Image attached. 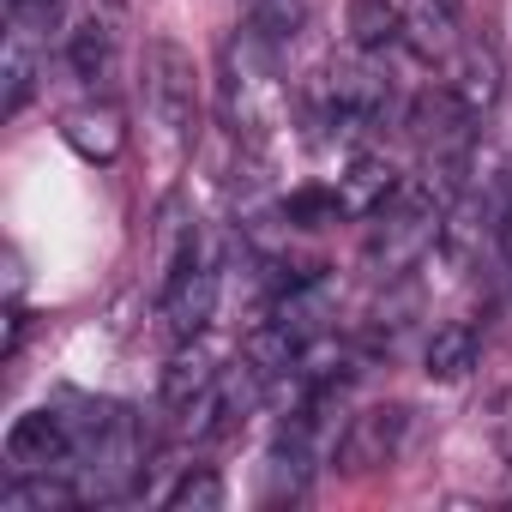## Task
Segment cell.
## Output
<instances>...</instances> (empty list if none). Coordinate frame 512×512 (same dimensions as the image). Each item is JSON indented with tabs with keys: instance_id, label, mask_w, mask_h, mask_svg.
Segmentation results:
<instances>
[{
	"instance_id": "obj_7",
	"label": "cell",
	"mask_w": 512,
	"mask_h": 512,
	"mask_svg": "<svg viewBox=\"0 0 512 512\" xmlns=\"http://www.w3.org/2000/svg\"><path fill=\"white\" fill-rule=\"evenodd\" d=\"M217 314V266L205 253H187L175 272H163V326L175 338H199Z\"/></svg>"
},
{
	"instance_id": "obj_19",
	"label": "cell",
	"mask_w": 512,
	"mask_h": 512,
	"mask_svg": "<svg viewBox=\"0 0 512 512\" xmlns=\"http://www.w3.org/2000/svg\"><path fill=\"white\" fill-rule=\"evenodd\" d=\"M0 79H7V97H0V109L19 115L37 91V37L25 31H7V61H0Z\"/></svg>"
},
{
	"instance_id": "obj_12",
	"label": "cell",
	"mask_w": 512,
	"mask_h": 512,
	"mask_svg": "<svg viewBox=\"0 0 512 512\" xmlns=\"http://www.w3.org/2000/svg\"><path fill=\"white\" fill-rule=\"evenodd\" d=\"M338 187V199H344V217H380L392 199H398V187H404V175L386 163V157H350V169L332 181Z\"/></svg>"
},
{
	"instance_id": "obj_8",
	"label": "cell",
	"mask_w": 512,
	"mask_h": 512,
	"mask_svg": "<svg viewBox=\"0 0 512 512\" xmlns=\"http://www.w3.org/2000/svg\"><path fill=\"white\" fill-rule=\"evenodd\" d=\"M272 320H278L290 338H302V344L326 338V332H332V320H338V296H332V278H326V272H308V278L284 284V290L272 296Z\"/></svg>"
},
{
	"instance_id": "obj_14",
	"label": "cell",
	"mask_w": 512,
	"mask_h": 512,
	"mask_svg": "<svg viewBox=\"0 0 512 512\" xmlns=\"http://www.w3.org/2000/svg\"><path fill=\"white\" fill-rule=\"evenodd\" d=\"M109 55H115V13H97L91 7V19H79L67 31V61H73V73L85 85H97L109 73Z\"/></svg>"
},
{
	"instance_id": "obj_5",
	"label": "cell",
	"mask_w": 512,
	"mask_h": 512,
	"mask_svg": "<svg viewBox=\"0 0 512 512\" xmlns=\"http://www.w3.org/2000/svg\"><path fill=\"white\" fill-rule=\"evenodd\" d=\"M404 440H410V410H404V404H374V410H362V416L344 422L332 464L350 470V476H368V470L398 464Z\"/></svg>"
},
{
	"instance_id": "obj_24",
	"label": "cell",
	"mask_w": 512,
	"mask_h": 512,
	"mask_svg": "<svg viewBox=\"0 0 512 512\" xmlns=\"http://www.w3.org/2000/svg\"><path fill=\"white\" fill-rule=\"evenodd\" d=\"M500 260H506V272H512V211H506V223H500Z\"/></svg>"
},
{
	"instance_id": "obj_16",
	"label": "cell",
	"mask_w": 512,
	"mask_h": 512,
	"mask_svg": "<svg viewBox=\"0 0 512 512\" xmlns=\"http://www.w3.org/2000/svg\"><path fill=\"white\" fill-rule=\"evenodd\" d=\"M422 61H452L458 37H452V13H446V0H410L404 7V37Z\"/></svg>"
},
{
	"instance_id": "obj_22",
	"label": "cell",
	"mask_w": 512,
	"mask_h": 512,
	"mask_svg": "<svg viewBox=\"0 0 512 512\" xmlns=\"http://www.w3.org/2000/svg\"><path fill=\"white\" fill-rule=\"evenodd\" d=\"M67 19V0H7V31H25V37H55Z\"/></svg>"
},
{
	"instance_id": "obj_10",
	"label": "cell",
	"mask_w": 512,
	"mask_h": 512,
	"mask_svg": "<svg viewBox=\"0 0 512 512\" xmlns=\"http://www.w3.org/2000/svg\"><path fill=\"white\" fill-rule=\"evenodd\" d=\"M446 73H452V79H446V91H452L476 121L500 103V55H494L488 43H458V49H452V61H446Z\"/></svg>"
},
{
	"instance_id": "obj_1",
	"label": "cell",
	"mask_w": 512,
	"mask_h": 512,
	"mask_svg": "<svg viewBox=\"0 0 512 512\" xmlns=\"http://www.w3.org/2000/svg\"><path fill=\"white\" fill-rule=\"evenodd\" d=\"M284 49H272L266 37H253L247 25L223 43V67H217V97H223V121L235 139L260 145L284 109H290V91H284V67H278Z\"/></svg>"
},
{
	"instance_id": "obj_11",
	"label": "cell",
	"mask_w": 512,
	"mask_h": 512,
	"mask_svg": "<svg viewBox=\"0 0 512 512\" xmlns=\"http://www.w3.org/2000/svg\"><path fill=\"white\" fill-rule=\"evenodd\" d=\"M61 139H67L85 163H115V157L127 151V121H121V109H109V103H79V109L61 115Z\"/></svg>"
},
{
	"instance_id": "obj_13",
	"label": "cell",
	"mask_w": 512,
	"mask_h": 512,
	"mask_svg": "<svg viewBox=\"0 0 512 512\" xmlns=\"http://www.w3.org/2000/svg\"><path fill=\"white\" fill-rule=\"evenodd\" d=\"M79 506V488L61 470H13V482L0 488V512H67Z\"/></svg>"
},
{
	"instance_id": "obj_4",
	"label": "cell",
	"mask_w": 512,
	"mask_h": 512,
	"mask_svg": "<svg viewBox=\"0 0 512 512\" xmlns=\"http://www.w3.org/2000/svg\"><path fill=\"white\" fill-rule=\"evenodd\" d=\"M7 464L13 470H79V428L67 404H37L7 428Z\"/></svg>"
},
{
	"instance_id": "obj_17",
	"label": "cell",
	"mask_w": 512,
	"mask_h": 512,
	"mask_svg": "<svg viewBox=\"0 0 512 512\" xmlns=\"http://www.w3.org/2000/svg\"><path fill=\"white\" fill-rule=\"evenodd\" d=\"M241 25L272 49H290L308 31V0H241Z\"/></svg>"
},
{
	"instance_id": "obj_18",
	"label": "cell",
	"mask_w": 512,
	"mask_h": 512,
	"mask_svg": "<svg viewBox=\"0 0 512 512\" xmlns=\"http://www.w3.org/2000/svg\"><path fill=\"white\" fill-rule=\"evenodd\" d=\"M404 37V7H392V0H350V43L362 55H380Z\"/></svg>"
},
{
	"instance_id": "obj_3",
	"label": "cell",
	"mask_w": 512,
	"mask_h": 512,
	"mask_svg": "<svg viewBox=\"0 0 512 512\" xmlns=\"http://www.w3.org/2000/svg\"><path fill=\"white\" fill-rule=\"evenodd\" d=\"M139 91H145V115H151V127L169 139V145H187L193 139V115H199V91H193V61L175 49V43H151L145 49V79H139Z\"/></svg>"
},
{
	"instance_id": "obj_15",
	"label": "cell",
	"mask_w": 512,
	"mask_h": 512,
	"mask_svg": "<svg viewBox=\"0 0 512 512\" xmlns=\"http://www.w3.org/2000/svg\"><path fill=\"white\" fill-rule=\"evenodd\" d=\"M428 374L434 380H464L476 362H482V332L470 326V320H452V326H434V338H428Z\"/></svg>"
},
{
	"instance_id": "obj_20",
	"label": "cell",
	"mask_w": 512,
	"mask_h": 512,
	"mask_svg": "<svg viewBox=\"0 0 512 512\" xmlns=\"http://www.w3.org/2000/svg\"><path fill=\"white\" fill-rule=\"evenodd\" d=\"M278 217H284V229H326L344 217V199H338V187H296L278 205Z\"/></svg>"
},
{
	"instance_id": "obj_21",
	"label": "cell",
	"mask_w": 512,
	"mask_h": 512,
	"mask_svg": "<svg viewBox=\"0 0 512 512\" xmlns=\"http://www.w3.org/2000/svg\"><path fill=\"white\" fill-rule=\"evenodd\" d=\"M163 506H169V512H217V506H223V476H217L211 464H187L181 482L163 494Z\"/></svg>"
},
{
	"instance_id": "obj_23",
	"label": "cell",
	"mask_w": 512,
	"mask_h": 512,
	"mask_svg": "<svg viewBox=\"0 0 512 512\" xmlns=\"http://www.w3.org/2000/svg\"><path fill=\"white\" fill-rule=\"evenodd\" d=\"M494 434H500V446H506V458H512V392L500 398V422H494Z\"/></svg>"
},
{
	"instance_id": "obj_2",
	"label": "cell",
	"mask_w": 512,
	"mask_h": 512,
	"mask_svg": "<svg viewBox=\"0 0 512 512\" xmlns=\"http://www.w3.org/2000/svg\"><path fill=\"white\" fill-rule=\"evenodd\" d=\"M308 109H314V127H326V139L338 133H374L392 109V85L386 73L374 67V55H338L320 67L314 91H308Z\"/></svg>"
},
{
	"instance_id": "obj_6",
	"label": "cell",
	"mask_w": 512,
	"mask_h": 512,
	"mask_svg": "<svg viewBox=\"0 0 512 512\" xmlns=\"http://www.w3.org/2000/svg\"><path fill=\"white\" fill-rule=\"evenodd\" d=\"M272 386L253 374V362H235V368H223V380L187 410V440H199V446H211V440H223V434H235L253 410H260V398H266Z\"/></svg>"
},
{
	"instance_id": "obj_9",
	"label": "cell",
	"mask_w": 512,
	"mask_h": 512,
	"mask_svg": "<svg viewBox=\"0 0 512 512\" xmlns=\"http://www.w3.org/2000/svg\"><path fill=\"white\" fill-rule=\"evenodd\" d=\"M223 380V356L205 344V332L199 338H181L175 344V356L163 362V410H175V416H187L211 386Z\"/></svg>"
}]
</instances>
